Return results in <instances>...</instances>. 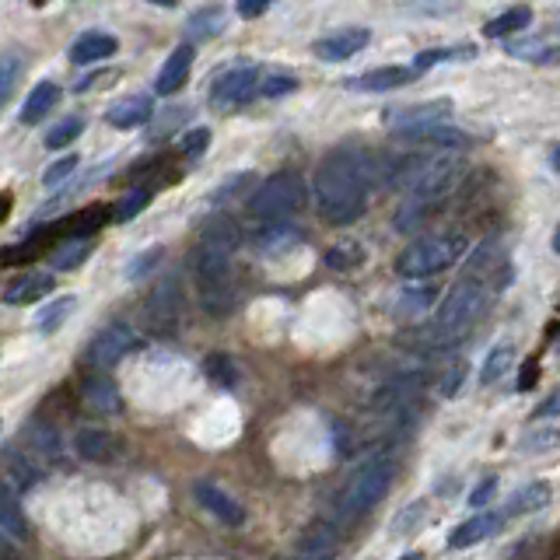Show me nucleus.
<instances>
[{
    "instance_id": "1",
    "label": "nucleus",
    "mask_w": 560,
    "mask_h": 560,
    "mask_svg": "<svg viewBox=\"0 0 560 560\" xmlns=\"http://www.w3.org/2000/svg\"><path fill=\"white\" fill-rule=\"evenodd\" d=\"M315 210L326 224H354L368 203V158L357 147H340L315 168Z\"/></svg>"
},
{
    "instance_id": "2",
    "label": "nucleus",
    "mask_w": 560,
    "mask_h": 560,
    "mask_svg": "<svg viewBox=\"0 0 560 560\" xmlns=\"http://www.w3.org/2000/svg\"><path fill=\"white\" fill-rule=\"evenodd\" d=\"M238 242H242V231L231 217H214L200 228V238H196L193 249V273L200 280L203 291V305L214 315L228 312L231 301L224 298L228 291V263L235 256Z\"/></svg>"
},
{
    "instance_id": "3",
    "label": "nucleus",
    "mask_w": 560,
    "mask_h": 560,
    "mask_svg": "<svg viewBox=\"0 0 560 560\" xmlns=\"http://www.w3.org/2000/svg\"><path fill=\"white\" fill-rule=\"evenodd\" d=\"M462 172H466V161L452 158V154L427 161V165L420 168L417 175H413L410 193L403 196V203H399L396 217H392L396 231H417L420 224H424L427 217H431L434 210H438L441 203L448 200V193L459 186Z\"/></svg>"
},
{
    "instance_id": "4",
    "label": "nucleus",
    "mask_w": 560,
    "mask_h": 560,
    "mask_svg": "<svg viewBox=\"0 0 560 560\" xmlns=\"http://www.w3.org/2000/svg\"><path fill=\"white\" fill-rule=\"evenodd\" d=\"M389 483H392L389 455H371V459H364L361 466L354 469V476L343 483L340 501H336V518H340V522H350V518L375 508V504L389 494Z\"/></svg>"
},
{
    "instance_id": "5",
    "label": "nucleus",
    "mask_w": 560,
    "mask_h": 560,
    "mask_svg": "<svg viewBox=\"0 0 560 560\" xmlns=\"http://www.w3.org/2000/svg\"><path fill=\"white\" fill-rule=\"evenodd\" d=\"M308 203V186L298 172H277L249 196V214L256 221L280 224L287 217H294Z\"/></svg>"
},
{
    "instance_id": "6",
    "label": "nucleus",
    "mask_w": 560,
    "mask_h": 560,
    "mask_svg": "<svg viewBox=\"0 0 560 560\" xmlns=\"http://www.w3.org/2000/svg\"><path fill=\"white\" fill-rule=\"evenodd\" d=\"M462 252H466V238L462 235H427L399 252L396 270H399V277H406V280H424V277H434V273L448 270Z\"/></svg>"
},
{
    "instance_id": "7",
    "label": "nucleus",
    "mask_w": 560,
    "mask_h": 560,
    "mask_svg": "<svg viewBox=\"0 0 560 560\" xmlns=\"http://www.w3.org/2000/svg\"><path fill=\"white\" fill-rule=\"evenodd\" d=\"M487 301H490V291L483 280H459V284L448 291V298L441 301L438 319H434V333H438L441 340L462 336L476 319H480Z\"/></svg>"
},
{
    "instance_id": "8",
    "label": "nucleus",
    "mask_w": 560,
    "mask_h": 560,
    "mask_svg": "<svg viewBox=\"0 0 560 560\" xmlns=\"http://www.w3.org/2000/svg\"><path fill=\"white\" fill-rule=\"evenodd\" d=\"M133 347H137V333H133L126 322H109V326H102L88 340V347H84V361H88L91 368L105 371V368H112V364L123 361Z\"/></svg>"
},
{
    "instance_id": "9",
    "label": "nucleus",
    "mask_w": 560,
    "mask_h": 560,
    "mask_svg": "<svg viewBox=\"0 0 560 560\" xmlns=\"http://www.w3.org/2000/svg\"><path fill=\"white\" fill-rule=\"evenodd\" d=\"M259 84H263L259 67H231V70H224L214 81V88H210V105H214L217 112L238 109V105L252 102V95H259Z\"/></svg>"
},
{
    "instance_id": "10",
    "label": "nucleus",
    "mask_w": 560,
    "mask_h": 560,
    "mask_svg": "<svg viewBox=\"0 0 560 560\" xmlns=\"http://www.w3.org/2000/svg\"><path fill=\"white\" fill-rule=\"evenodd\" d=\"M448 116H452V98H431V102H420V105L389 109L385 123H389V130H396L399 137H410V133L431 130V126H445Z\"/></svg>"
},
{
    "instance_id": "11",
    "label": "nucleus",
    "mask_w": 560,
    "mask_h": 560,
    "mask_svg": "<svg viewBox=\"0 0 560 560\" xmlns=\"http://www.w3.org/2000/svg\"><path fill=\"white\" fill-rule=\"evenodd\" d=\"M179 308H182L179 284H175V280H161L151 291L147 308H144L147 329H151V333H168V329L175 326V319H179Z\"/></svg>"
},
{
    "instance_id": "12",
    "label": "nucleus",
    "mask_w": 560,
    "mask_h": 560,
    "mask_svg": "<svg viewBox=\"0 0 560 560\" xmlns=\"http://www.w3.org/2000/svg\"><path fill=\"white\" fill-rule=\"evenodd\" d=\"M368 42H371V32H368V28H340V32L315 39L312 53L319 56L322 63H343V60H350V56L361 53V49L368 46Z\"/></svg>"
},
{
    "instance_id": "13",
    "label": "nucleus",
    "mask_w": 560,
    "mask_h": 560,
    "mask_svg": "<svg viewBox=\"0 0 560 560\" xmlns=\"http://www.w3.org/2000/svg\"><path fill=\"white\" fill-rule=\"evenodd\" d=\"M504 522H508V518H504L501 508L476 511L473 518H466V522L448 536V546H452V550H466V546H473V543H483V539H490L497 529H504Z\"/></svg>"
},
{
    "instance_id": "14",
    "label": "nucleus",
    "mask_w": 560,
    "mask_h": 560,
    "mask_svg": "<svg viewBox=\"0 0 560 560\" xmlns=\"http://www.w3.org/2000/svg\"><path fill=\"white\" fill-rule=\"evenodd\" d=\"M193 497L203 504V508L210 511V515L217 518V522H224V525H242V522H245L242 504H238L231 494H224V490L217 487V483H210V480L193 483Z\"/></svg>"
},
{
    "instance_id": "15",
    "label": "nucleus",
    "mask_w": 560,
    "mask_h": 560,
    "mask_svg": "<svg viewBox=\"0 0 560 560\" xmlns=\"http://www.w3.org/2000/svg\"><path fill=\"white\" fill-rule=\"evenodd\" d=\"M147 119H154L151 95H126L105 109V123L116 126V130H137V126H144Z\"/></svg>"
},
{
    "instance_id": "16",
    "label": "nucleus",
    "mask_w": 560,
    "mask_h": 560,
    "mask_svg": "<svg viewBox=\"0 0 560 560\" xmlns=\"http://www.w3.org/2000/svg\"><path fill=\"white\" fill-rule=\"evenodd\" d=\"M189 67H193V42H179V46L172 49V56L161 63L158 77H154V91H158V95H175V91L186 84Z\"/></svg>"
},
{
    "instance_id": "17",
    "label": "nucleus",
    "mask_w": 560,
    "mask_h": 560,
    "mask_svg": "<svg viewBox=\"0 0 560 560\" xmlns=\"http://www.w3.org/2000/svg\"><path fill=\"white\" fill-rule=\"evenodd\" d=\"M417 70H406V67H378V70H364L357 77H347L343 88L350 91H392V88H403V84L413 81Z\"/></svg>"
},
{
    "instance_id": "18",
    "label": "nucleus",
    "mask_w": 560,
    "mask_h": 560,
    "mask_svg": "<svg viewBox=\"0 0 560 560\" xmlns=\"http://www.w3.org/2000/svg\"><path fill=\"white\" fill-rule=\"evenodd\" d=\"M119 53V39L109 32H84L81 39H74V46H70V63H77V67H88V63H98V60H109V56Z\"/></svg>"
},
{
    "instance_id": "19",
    "label": "nucleus",
    "mask_w": 560,
    "mask_h": 560,
    "mask_svg": "<svg viewBox=\"0 0 560 560\" xmlns=\"http://www.w3.org/2000/svg\"><path fill=\"white\" fill-rule=\"evenodd\" d=\"M60 84H53V81H39L35 84L32 91H28V98H25V105H21V123L25 126H35V123H42V119L49 116V112L60 105Z\"/></svg>"
},
{
    "instance_id": "20",
    "label": "nucleus",
    "mask_w": 560,
    "mask_h": 560,
    "mask_svg": "<svg viewBox=\"0 0 560 560\" xmlns=\"http://www.w3.org/2000/svg\"><path fill=\"white\" fill-rule=\"evenodd\" d=\"M336 550V529L329 522H312L298 539L301 560H326Z\"/></svg>"
},
{
    "instance_id": "21",
    "label": "nucleus",
    "mask_w": 560,
    "mask_h": 560,
    "mask_svg": "<svg viewBox=\"0 0 560 560\" xmlns=\"http://www.w3.org/2000/svg\"><path fill=\"white\" fill-rule=\"evenodd\" d=\"M49 287H53V277H49V273H21V277H14L11 284H7L4 305H32L42 294H49Z\"/></svg>"
},
{
    "instance_id": "22",
    "label": "nucleus",
    "mask_w": 560,
    "mask_h": 560,
    "mask_svg": "<svg viewBox=\"0 0 560 560\" xmlns=\"http://www.w3.org/2000/svg\"><path fill=\"white\" fill-rule=\"evenodd\" d=\"M224 28H228V14H224V7H203V11L189 14V21H186L189 42L217 39V35H221Z\"/></svg>"
},
{
    "instance_id": "23",
    "label": "nucleus",
    "mask_w": 560,
    "mask_h": 560,
    "mask_svg": "<svg viewBox=\"0 0 560 560\" xmlns=\"http://www.w3.org/2000/svg\"><path fill=\"white\" fill-rule=\"evenodd\" d=\"M550 504V483H543V480H536V483H525L522 490H518L515 497H511L508 504H504V518H518V515H529V511H539V508H546Z\"/></svg>"
},
{
    "instance_id": "24",
    "label": "nucleus",
    "mask_w": 560,
    "mask_h": 560,
    "mask_svg": "<svg viewBox=\"0 0 560 560\" xmlns=\"http://www.w3.org/2000/svg\"><path fill=\"white\" fill-rule=\"evenodd\" d=\"M74 448H77L81 459H91V462H109V459H116V452H119L116 438L105 434V431H95V427H88V431L77 434Z\"/></svg>"
},
{
    "instance_id": "25",
    "label": "nucleus",
    "mask_w": 560,
    "mask_h": 560,
    "mask_svg": "<svg viewBox=\"0 0 560 560\" xmlns=\"http://www.w3.org/2000/svg\"><path fill=\"white\" fill-rule=\"evenodd\" d=\"M532 25V7L529 4H518V7H508L504 14H497V18H490L487 25H483V35L487 39H508V35L522 32V28Z\"/></svg>"
},
{
    "instance_id": "26",
    "label": "nucleus",
    "mask_w": 560,
    "mask_h": 560,
    "mask_svg": "<svg viewBox=\"0 0 560 560\" xmlns=\"http://www.w3.org/2000/svg\"><path fill=\"white\" fill-rule=\"evenodd\" d=\"M84 399H88V406H91V410H98V413H119V410H123V399H119L116 382H112V378H105V375L91 378V382L84 385Z\"/></svg>"
},
{
    "instance_id": "27",
    "label": "nucleus",
    "mask_w": 560,
    "mask_h": 560,
    "mask_svg": "<svg viewBox=\"0 0 560 560\" xmlns=\"http://www.w3.org/2000/svg\"><path fill=\"white\" fill-rule=\"evenodd\" d=\"M0 529H4V536L11 539V543H21V539L28 536V525H25V518H21L18 494H14L11 483H7L4 497H0Z\"/></svg>"
},
{
    "instance_id": "28",
    "label": "nucleus",
    "mask_w": 560,
    "mask_h": 560,
    "mask_svg": "<svg viewBox=\"0 0 560 560\" xmlns=\"http://www.w3.org/2000/svg\"><path fill=\"white\" fill-rule=\"evenodd\" d=\"M91 249H95V238H74V242H67V245H60V249L53 252V270H60V273H70V270H77V266L84 263V259L91 256Z\"/></svg>"
},
{
    "instance_id": "29",
    "label": "nucleus",
    "mask_w": 560,
    "mask_h": 560,
    "mask_svg": "<svg viewBox=\"0 0 560 560\" xmlns=\"http://www.w3.org/2000/svg\"><path fill=\"white\" fill-rule=\"evenodd\" d=\"M469 56H476L473 46H441V49H424V53L413 56V70L417 74H424V70L438 67V63H448V60H469Z\"/></svg>"
},
{
    "instance_id": "30",
    "label": "nucleus",
    "mask_w": 560,
    "mask_h": 560,
    "mask_svg": "<svg viewBox=\"0 0 560 560\" xmlns=\"http://www.w3.org/2000/svg\"><path fill=\"white\" fill-rule=\"evenodd\" d=\"M39 476H42V469L35 466V462H28V455L7 452V483H11V487L32 490L35 483H39Z\"/></svg>"
},
{
    "instance_id": "31",
    "label": "nucleus",
    "mask_w": 560,
    "mask_h": 560,
    "mask_svg": "<svg viewBox=\"0 0 560 560\" xmlns=\"http://www.w3.org/2000/svg\"><path fill=\"white\" fill-rule=\"evenodd\" d=\"M74 308H77V298H70V294H63V298H56V301H49L46 308H42L39 315H35V326L42 329V333H53V329H60L63 322L74 315Z\"/></svg>"
},
{
    "instance_id": "32",
    "label": "nucleus",
    "mask_w": 560,
    "mask_h": 560,
    "mask_svg": "<svg viewBox=\"0 0 560 560\" xmlns=\"http://www.w3.org/2000/svg\"><path fill=\"white\" fill-rule=\"evenodd\" d=\"M25 445L32 448L39 459H60V438H56V431L53 427H46V424H32L25 431Z\"/></svg>"
},
{
    "instance_id": "33",
    "label": "nucleus",
    "mask_w": 560,
    "mask_h": 560,
    "mask_svg": "<svg viewBox=\"0 0 560 560\" xmlns=\"http://www.w3.org/2000/svg\"><path fill=\"white\" fill-rule=\"evenodd\" d=\"M511 361H515V347H511V343H497V347L487 354V361H483L480 382H483V385H494L497 378H501L504 371L511 368Z\"/></svg>"
},
{
    "instance_id": "34",
    "label": "nucleus",
    "mask_w": 560,
    "mask_h": 560,
    "mask_svg": "<svg viewBox=\"0 0 560 560\" xmlns=\"http://www.w3.org/2000/svg\"><path fill=\"white\" fill-rule=\"evenodd\" d=\"M403 140H413V144H438V147H466L469 137L462 130H452V126H431V130L410 133Z\"/></svg>"
},
{
    "instance_id": "35",
    "label": "nucleus",
    "mask_w": 560,
    "mask_h": 560,
    "mask_svg": "<svg viewBox=\"0 0 560 560\" xmlns=\"http://www.w3.org/2000/svg\"><path fill=\"white\" fill-rule=\"evenodd\" d=\"M81 133H84V116H63L60 123H56L53 130L46 133V147H49V151H56V147H67V144H74Z\"/></svg>"
},
{
    "instance_id": "36",
    "label": "nucleus",
    "mask_w": 560,
    "mask_h": 560,
    "mask_svg": "<svg viewBox=\"0 0 560 560\" xmlns=\"http://www.w3.org/2000/svg\"><path fill=\"white\" fill-rule=\"evenodd\" d=\"M147 203H151V189H130V193H126L123 200L112 207V221H116V224L133 221L140 210H147Z\"/></svg>"
},
{
    "instance_id": "37",
    "label": "nucleus",
    "mask_w": 560,
    "mask_h": 560,
    "mask_svg": "<svg viewBox=\"0 0 560 560\" xmlns=\"http://www.w3.org/2000/svg\"><path fill=\"white\" fill-rule=\"evenodd\" d=\"M256 242L263 252H284L291 242H298V235H294V228H287V224L280 221V224H266V228L256 235Z\"/></svg>"
},
{
    "instance_id": "38",
    "label": "nucleus",
    "mask_w": 560,
    "mask_h": 560,
    "mask_svg": "<svg viewBox=\"0 0 560 560\" xmlns=\"http://www.w3.org/2000/svg\"><path fill=\"white\" fill-rule=\"evenodd\" d=\"M557 445H560L557 427H532V431L522 438V452H532V455L550 452V448H557Z\"/></svg>"
},
{
    "instance_id": "39",
    "label": "nucleus",
    "mask_w": 560,
    "mask_h": 560,
    "mask_svg": "<svg viewBox=\"0 0 560 560\" xmlns=\"http://www.w3.org/2000/svg\"><path fill=\"white\" fill-rule=\"evenodd\" d=\"M203 371H207V378L217 385H235V378H238L231 357H224V354H210L207 361H203Z\"/></svg>"
},
{
    "instance_id": "40",
    "label": "nucleus",
    "mask_w": 560,
    "mask_h": 560,
    "mask_svg": "<svg viewBox=\"0 0 560 560\" xmlns=\"http://www.w3.org/2000/svg\"><path fill=\"white\" fill-rule=\"evenodd\" d=\"M249 182H252L249 172L231 175V179H224L221 186H217L214 193H210V203H228V200H235L238 193H245V189H249Z\"/></svg>"
},
{
    "instance_id": "41",
    "label": "nucleus",
    "mask_w": 560,
    "mask_h": 560,
    "mask_svg": "<svg viewBox=\"0 0 560 560\" xmlns=\"http://www.w3.org/2000/svg\"><path fill=\"white\" fill-rule=\"evenodd\" d=\"M291 91H298V77L294 74H270L259 84V95L263 98H280V95H291Z\"/></svg>"
},
{
    "instance_id": "42",
    "label": "nucleus",
    "mask_w": 560,
    "mask_h": 560,
    "mask_svg": "<svg viewBox=\"0 0 560 560\" xmlns=\"http://www.w3.org/2000/svg\"><path fill=\"white\" fill-rule=\"evenodd\" d=\"M74 172H77V154H67V158L53 161V165L46 168V175H42V186H46V189L60 186V182H67Z\"/></svg>"
},
{
    "instance_id": "43",
    "label": "nucleus",
    "mask_w": 560,
    "mask_h": 560,
    "mask_svg": "<svg viewBox=\"0 0 560 560\" xmlns=\"http://www.w3.org/2000/svg\"><path fill=\"white\" fill-rule=\"evenodd\" d=\"M364 259V252L357 249V245H333V249L326 252V263L333 266V270H350V266H357Z\"/></svg>"
},
{
    "instance_id": "44",
    "label": "nucleus",
    "mask_w": 560,
    "mask_h": 560,
    "mask_svg": "<svg viewBox=\"0 0 560 560\" xmlns=\"http://www.w3.org/2000/svg\"><path fill=\"white\" fill-rule=\"evenodd\" d=\"M179 147L186 158H200V154H207V147H210V130L207 126H196V130H189L186 137L179 140Z\"/></svg>"
},
{
    "instance_id": "45",
    "label": "nucleus",
    "mask_w": 560,
    "mask_h": 560,
    "mask_svg": "<svg viewBox=\"0 0 560 560\" xmlns=\"http://www.w3.org/2000/svg\"><path fill=\"white\" fill-rule=\"evenodd\" d=\"M424 511H427V504H424V501H413V504H406V508L399 511V518H396V522H392V532H413L420 522H424Z\"/></svg>"
},
{
    "instance_id": "46",
    "label": "nucleus",
    "mask_w": 560,
    "mask_h": 560,
    "mask_svg": "<svg viewBox=\"0 0 560 560\" xmlns=\"http://www.w3.org/2000/svg\"><path fill=\"white\" fill-rule=\"evenodd\" d=\"M186 116H189V109H182V105H175V109H165V112L158 116V123L151 126V140H161L165 133H172L175 126H179Z\"/></svg>"
},
{
    "instance_id": "47",
    "label": "nucleus",
    "mask_w": 560,
    "mask_h": 560,
    "mask_svg": "<svg viewBox=\"0 0 560 560\" xmlns=\"http://www.w3.org/2000/svg\"><path fill=\"white\" fill-rule=\"evenodd\" d=\"M158 256H161V245H151L147 252H140V256L130 263V270H126V277H130V280L147 277V273H151L154 266H158Z\"/></svg>"
},
{
    "instance_id": "48",
    "label": "nucleus",
    "mask_w": 560,
    "mask_h": 560,
    "mask_svg": "<svg viewBox=\"0 0 560 560\" xmlns=\"http://www.w3.org/2000/svg\"><path fill=\"white\" fill-rule=\"evenodd\" d=\"M14 77H18V53H7L4 56V77H0V98H11Z\"/></svg>"
},
{
    "instance_id": "49",
    "label": "nucleus",
    "mask_w": 560,
    "mask_h": 560,
    "mask_svg": "<svg viewBox=\"0 0 560 560\" xmlns=\"http://www.w3.org/2000/svg\"><path fill=\"white\" fill-rule=\"evenodd\" d=\"M277 4V0H238V18H245V21H252V18H259V14H266L270 7Z\"/></svg>"
},
{
    "instance_id": "50",
    "label": "nucleus",
    "mask_w": 560,
    "mask_h": 560,
    "mask_svg": "<svg viewBox=\"0 0 560 560\" xmlns=\"http://www.w3.org/2000/svg\"><path fill=\"white\" fill-rule=\"evenodd\" d=\"M546 417H560V389L550 392V396L536 406V420H546Z\"/></svg>"
},
{
    "instance_id": "51",
    "label": "nucleus",
    "mask_w": 560,
    "mask_h": 560,
    "mask_svg": "<svg viewBox=\"0 0 560 560\" xmlns=\"http://www.w3.org/2000/svg\"><path fill=\"white\" fill-rule=\"evenodd\" d=\"M494 490H497V480L490 476V480H483L480 490H473V494H469V504H473V508H483V504H487L490 497H494Z\"/></svg>"
},
{
    "instance_id": "52",
    "label": "nucleus",
    "mask_w": 560,
    "mask_h": 560,
    "mask_svg": "<svg viewBox=\"0 0 560 560\" xmlns=\"http://www.w3.org/2000/svg\"><path fill=\"white\" fill-rule=\"evenodd\" d=\"M536 378H539V368H536V361H529L522 368V375H518V389H532V385H536Z\"/></svg>"
},
{
    "instance_id": "53",
    "label": "nucleus",
    "mask_w": 560,
    "mask_h": 560,
    "mask_svg": "<svg viewBox=\"0 0 560 560\" xmlns=\"http://www.w3.org/2000/svg\"><path fill=\"white\" fill-rule=\"evenodd\" d=\"M462 375H466V364H455V368H452V378H445V382H441V392H445V396H452V392L459 389Z\"/></svg>"
},
{
    "instance_id": "54",
    "label": "nucleus",
    "mask_w": 560,
    "mask_h": 560,
    "mask_svg": "<svg viewBox=\"0 0 560 560\" xmlns=\"http://www.w3.org/2000/svg\"><path fill=\"white\" fill-rule=\"evenodd\" d=\"M536 63H550V67H553V63H560V46H550V49H546L543 56H539Z\"/></svg>"
},
{
    "instance_id": "55",
    "label": "nucleus",
    "mask_w": 560,
    "mask_h": 560,
    "mask_svg": "<svg viewBox=\"0 0 560 560\" xmlns=\"http://www.w3.org/2000/svg\"><path fill=\"white\" fill-rule=\"evenodd\" d=\"M550 165H553V168H557V172H560V144H557V147H553V151H550Z\"/></svg>"
},
{
    "instance_id": "56",
    "label": "nucleus",
    "mask_w": 560,
    "mask_h": 560,
    "mask_svg": "<svg viewBox=\"0 0 560 560\" xmlns=\"http://www.w3.org/2000/svg\"><path fill=\"white\" fill-rule=\"evenodd\" d=\"M550 245H553V252H557V256H560V224H557V231H553Z\"/></svg>"
},
{
    "instance_id": "57",
    "label": "nucleus",
    "mask_w": 560,
    "mask_h": 560,
    "mask_svg": "<svg viewBox=\"0 0 560 560\" xmlns=\"http://www.w3.org/2000/svg\"><path fill=\"white\" fill-rule=\"evenodd\" d=\"M147 4H154V7H175L179 0H147Z\"/></svg>"
},
{
    "instance_id": "58",
    "label": "nucleus",
    "mask_w": 560,
    "mask_h": 560,
    "mask_svg": "<svg viewBox=\"0 0 560 560\" xmlns=\"http://www.w3.org/2000/svg\"><path fill=\"white\" fill-rule=\"evenodd\" d=\"M399 560H424V553H406V557H399Z\"/></svg>"
},
{
    "instance_id": "59",
    "label": "nucleus",
    "mask_w": 560,
    "mask_h": 560,
    "mask_svg": "<svg viewBox=\"0 0 560 560\" xmlns=\"http://www.w3.org/2000/svg\"><path fill=\"white\" fill-rule=\"evenodd\" d=\"M553 350H557V354H560V336H557V343H553Z\"/></svg>"
}]
</instances>
